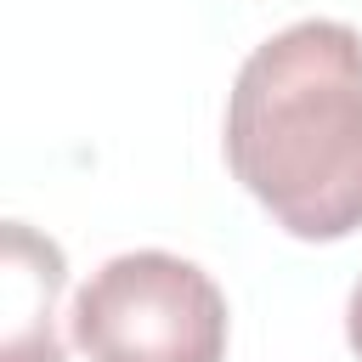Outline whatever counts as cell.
<instances>
[{
  "instance_id": "cell-4",
  "label": "cell",
  "mask_w": 362,
  "mask_h": 362,
  "mask_svg": "<svg viewBox=\"0 0 362 362\" xmlns=\"http://www.w3.org/2000/svg\"><path fill=\"white\" fill-rule=\"evenodd\" d=\"M345 339H351V351H356V362H362V277H356V288H351V300H345Z\"/></svg>"
},
{
  "instance_id": "cell-1",
  "label": "cell",
  "mask_w": 362,
  "mask_h": 362,
  "mask_svg": "<svg viewBox=\"0 0 362 362\" xmlns=\"http://www.w3.org/2000/svg\"><path fill=\"white\" fill-rule=\"evenodd\" d=\"M226 164L243 192L305 243H339L362 226V34L305 17L232 79Z\"/></svg>"
},
{
  "instance_id": "cell-2",
  "label": "cell",
  "mask_w": 362,
  "mask_h": 362,
  "mask_svg": "<svg viewBox=\"0 0 362 362\" xmlns=\"http://www.w3.org/2000/svg\"><path fill=\"white\" fill-rule=\"evenodd\" d=\"M74 345L90 362H226V294L164 249L113 255L74 294Z\"/></svg>"
},
{
  "instance_id": "cell-3",
  "label": "cell",
  "mask_w": 362,
  "mask_h": 362,
  "mask_svg": "<svg viewBox=\"0 0 362 362\" xmlns=\"http://www.w3.org/2000/svg\"><path fill=\"white\" fill-rule=\"evenodd\" d=\"M68 260L28 221L0 226V362H68L57 339V294Z\"/></svg>"
}]
</instances>
